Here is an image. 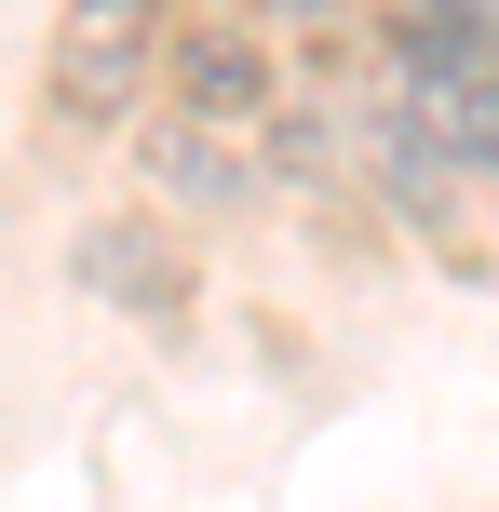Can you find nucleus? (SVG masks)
<instances>
[{
  "mask_svg": "<svg viewBox=\"0 0 499 512\" xmlns=\"http://www.w3.org/2000/svg\"><path fill=\"white\" fill-rule=\"evenodd\" d=\"M162 81H176L189 135H216V149H243L270 122V41L257 27H162Z\"/></svg>",
  "mask_w": 499,
  "mask_h": 512,
  "instance_id": "nucleus-3",
  "label": "nucleus"
},
{
  "mask_svg": "<svg viewBox=\"0 0 499 512\" xmlns=\"http://www.w3.org/2000/svg\"><path fill=\"white\" fill-rule=\"evenodd\" d=\"M81 283H95V297H135V310H176V297H189V270H176V243H162V216H108V230L81 243Z\"/></svg>",
  "mask_w": 499,
  "mask_h": 512,
  "instance_id": "nucleus-4",
  "label": "nucleus"
},
{
  "mask_svg": "<svg viewBox=\"0 0 499 512\" xmlns=\"http://www.w3.org/2000/svg\"><path fill=\"white\" fill-rule=\"evenodd\" d=\"M392 108L378 122L432 162V176H499V14L473 0H432V14H392Z\"/></svg>",
  "mask_w": 499,
  "mask_h": 512,
  "instance_id": "nucleus-1",
  "label": "nucleus"
},
{
  "mask_svg": "<svg viewBox=\"0 0 499 512\" xmlns=\"http://www.w3.org/2000/svg\"><path fill=\"white\" fill-rule=\"evenodd\" d=\"M149 81H162V14H149V0H81V14H54V54H41L54 122H81V135H135Z\"/></svg>",
  "mask_w": 499,
  "mask_h": 512,
  "instance_id": "nucleus-2",
  "label": "nucleus"
},
{
  "mask_svg": "<svg viewBox=\"0 0 499 512\" xmlns=\"http://www.w3.org/2000/svg\"><path fill=\"white\" fill-rule=\"evenodd\" d=\"M135 162H149L176 203H203V216H243V149H216V135H189V122H135Z\"/></svg>",
  "mask_w": 499,
  "mask_h": 512,
  "instance_id": "nucleus-5",
  "label": "nucleus"
}]
</instances>
